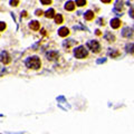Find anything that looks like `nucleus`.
I'll return each mask as SVG.
<instances>
[{
  "instance_id": "18",
  "label": "nucleus",
  "mask_w": 134,
  "mask_h": 134,
  "mask_svg": "<svg viewBox=\"0 0 134 134\" xmlns=\"http://www.w3.org/2000/svg\"><path fill=\"white\" fill-rule=\"evenodd\" d=\"M75 4H77L78 7H83V6H85L86 4V0H76Z\"/></svg>"
},
{
  "instance_id": "19",
  "label": "nucleus",
  "mask_w": 134,
  "mask_h": 134,
  "mask_svg": "<svg viewBox=\"0 0 134 134\" xmlns=\"http://www.w3.org/2000/svg\"><path fill=\"white\" fill-rule=\"evenodd\" d=\"M18 4H19V0H10V6L16 7L18 6Z\"/></svg>"
},
{
  "instance_id": "21",
  "label": "nucleus",
  "mask_w": 134,
  "mask_h": 134,
  "mask_svg": "<svg viewBox=\"0 0 134 134\" xmlns=\"http://www.w3.org/2000/svg\"><path fill=\"white\" fill-rule=\"evenodd\" d=\"M4 29H6V24L0 21V32H2V30H4Z\"/></svg>"
},
{
  "instance_id": "27",
  "label": "nucleus",
  "mask_w": 134,
  "mask_h": 134,
  "mask_svg": "<svg viewBox=\"0 0 134 134\" xmlns=\"http://www.w3.org/2000/svg\"><path fill=\"white\" fill-rule=\"evenodd\" d=\"M96 35H97V36L100 35V30H96Z\"/></svg>"
},
{
  "instance_id": "6",
  "label": "nucleus",
  "mask_w": 134,
  "mask_h": 134,
  "mask_svg": "<svg viewBox=\"0 0 134 134\" xmlns=\"http://www.w3.org/2000/svg\"><path fill=\"white\" fill-rule=\"evenodd\" d=\"M69 34V30L67 27H62L60 29L58 30V35L60 36V37H66V36H68Z\"/></svg>"
},
{
  "instance_id": "20",
  "label": "nucleus",
  "mask_w": 134,
  "mask_h": 134,
  "mask_svg": "<svg viewBox=\"0 0 134 134\" xmlns=\"http://www.w3.org/2000/svg\"><path fill=\"white\" fill-rule=\"evenodd\" d=\"M40 2H42L44 6H47V4H52V0H40Z\"/></svg>"
},
{
  "instance_id": "23",
  "label": "nucleus",
  "mask_w": 134,
  "mask_h": 134,
  "mask_svg": "<svg viewBox=\"0 0 134 134\" xmlns=\"http://www.w3.org/2000/svg\"><path fill=\"white\" fill-rule=\"evenodd\" d=\"M42 10H40V9L36 10V16H42Z\"/></svg>"
},
{
  "instance_id": "25",
  "label": "nucleus",
  "mask_w": 134,
  "mask_h": 134,
  "mask_svg": "<svg viewBox=\"0 0 134 134\" xmlns=\"http://www.w3.org/2000/svg\"><path fill=\"white\" fill-rule=\"evenodd\" d=\"M105 60H106L105 58H104V59H98V60H97V63H98V64H100V63H104Z\"/></svg>"
},
{
  "instance_id": "12",
  "label": "nucleus",
  "mask_w": 134,
  "mask_h": 134,
  "mask_svg": "<svg viewBox=\"0 0 134 134\" xmlns=\"http://www.w3.org/2000/svg\"><path fill=\"white\" fill-rule=\"evenodd\" d=\"M125 49H126V52H130V54H134V44H128L125 46Z\"/></svg>"
},
{
  "instance_id": "4",
  "label": "nucleus",
  "mask_w": 134,
  "mask_h": 134,
  "mask_svg": "<svg viewBox=\"0 0 134 134\" xmlns=\"http://www.w3.org/2000/svg\"><path fill=\"white\" fill-rule=\"evenodd\" d=\"M0 62L4 64H9L10 63V56L7 52H2L0 54Z\"/></svg>"
},
{
  "instance_id": "22",
  "label": "nucleus",
  "mask_w": 134,
  "mask_h": 134,
  "mask_svg": "<svg viewBox=\"0 0 134 134\" xmlns=\"http://www.w3.org/2000/svg\"><path fill=\"white\" fill-rule=\"evenodd\" d=\"M128 14H130V16L132 17V18H134V4H133V6H131L130 12H128Z\"/></svg>"
},
{
  "instance_id": "24",
  "label": "nucleus",
  "mask_w": 134,
  "mask_h": 134,
  "mask_svg": "<svg viewBox=\"0 0 134 134\" xmlns=\"http://www.w3.org/2000/svg\"><path fill=\"white\" fill-rule=\"evenodd\" d=\"M102 2H104V4H110V2L112 1V0H100Z\"/></svg>"
},
{
  "instance_id": "15",
  "label": "nucleus",
  "mask_w": 134,
  "mask_h": 134,
  "mask_svg": "<svg viewBox=\"0 0 134 134\" xmlns=\"http://www.w3.org/2000/svg\"><path fill=\"white\" fill-rule=\"evenodd\" d=\"M105 39H106L107 42H114V40H115V37H114L112 34L106 32V35H105Z\"/></svg>"
},
{
  "instance_id": "5",
  "label": "nucleus",
  "mask_w": 134,
  "mask_h": 134,
  "mask_svg": "<svg viewBox=\"0 0 134 134\" xmlns=\"http://www.w3.org/2000/svg\"><path fill=\"white\" fill-rule=\"evenodd\" d=\"M121 26V20L117 18H114L111 20V27L114 28V29H117V28Z\"/></svg>"
},
{
  "instance_id": "14",
  "label": "nucleus",
  "mask_w": 134,
  "mask_h": 134,
  "mask_svg": "<svg viewBox=\"0 0 134 134\" xmlns=\"http://www.w3.org/2000/svg\"><path fill=\"white\" fill-rule=\"evenodd\" d=\"M122 8H123V2H122L121 0H117L115 4V10L122 11Z\"/></svg>"
},
{
  "instance_id": "3",
  "label": "nucleus",
  "mask_w": 134,
  "mask_h": 134,
  "mask_svg": "<svg viewBox=\"0 0 134 134\" xmlns=\"http://www.w3.org/2000/svg\"><path fill=\"white\" fill-rule=\"evenodd\" d=\"M87 48L90 49L93 52H98L100 50V45L96 40H90V42H87Z\"/></svg>"
},
{
  "instance_id": "9",
  "label": "nucleus",
  "mask_w": 134,
  "mask_h": 134,
  "mask_svg": "<svg viewBox=\"0 0 134 134\" xmlns=\"http://www.w3.org/2000/svg\"><path fill=\"white\" fill-rule=\"evenodd\" d=\"M29 27L32 28V30H38L40 28V25H39V22L38 21H36V20H32V21H30V24H29Z\"/></svg>"
},
{
  "instance_id": "17",
  "label": "nucleus",
  "mask_w": 134,
  "mask_h": 134,
  "mask_svg": "<svg viewBox=\"0 0 134 134\" xmlns=\"http://www.w3.org/2000/svg\"><path fill=\"white\" fill-rule=\"evenodd\" d=\"M55 22L56 24H62L63 22V16L62 15H55Z\"/></svg>"
},
{
  "instance_id": "11",
  "label": "nucleus",
  "mask_w": 134,
  "mask_h": 134,
  "mask_svg": "<svg viewBox=\"0 0 134 134\" xmlns=\"http://www.w3.org/2000/svg\"><path fill=\"white\" fill-rule=\"evenodd\" d=\"M94 18V12H93L92 10H88L85 12V19L86 20H92V19Z\"/></svg>"
},
{
  "instance_id": "10",
  "label": "nucleus",
  "mask_w": 134,
  "mask_h": 134,
  "mask_svg": "<svg viewBox=\"0 0 134 134\" xmlns=\"http://www.w3.org/2000/svg\"><path fill=\"white\" fill-rule=\"evenodd\" d=\"M122 35L126 38H130L132 36V29L131 28H124L123 32H122Z\"/></svg>"
},
{
  "instance_id": "2",
  "label": "nucleus",
  "mask_w": 134,
  "mask_h": 134,
  "mask_svg": "<svg viewBox=\"0 0 134 134\" xmlns=\"http://www.w3.org/2000/svg\"><path fill=\"white\" fill-rule=\"evenodd\" d=\"M74 55H75L76 58L83 59V58H85V57H87V50L85 49V47L80 46V47H77V48H75Z\"/></svg>"
},
{
  "instance_id": "8",
  "label": "nucleus",
  "mask_w": 134,
  "mask_h": 134,
  "mask_svg": "<svg viewBox=\"0 0 134 134\" xmlns=\"http://www.w3.org/2000/svg\"><path fill=\"white\" fill-rule=\"evenodd\" d=\"M58 52H47V58L50 59V60H54V59H56V58H58Z\"/></svg>"
},
{
  "instance_id": "13",
  "label": "nucleus",
  "mask_w": 134,
  "mask_h": 134,
  "mask_svg": "<svg viewBox=\"0 0 134 134\" xmlns=\"http://www.w3.org/2000/svg\"><path fill=\"white\" fill-rule=\"evenodd\" d=\"M45 16H46L47 18H54L55 17V10L54 9H48V10L46 11V14H45Z\"/></svg>"
},
{
  "instance_id": "16",
  "label": "nucleus",
  "mask_w": 134,
  "mask_h": 134,
  "mask_svg": "<svg viewBox=\"0 0 134 134\" xmlns=\"http://www.w3.org/2000/svg\"><path fill=\"white\" fill-rule=\"evenodd\" d=\"M108 54H110V56H111L112 58H115V57H117V56L120 55V52H118V50H115V49H114V50H110Z\"/></svg>"
},
{
  "instance_id": "1",
  "label": "nucleus",
  "mask_w": 134,
  "mask_h": 134,
  "mask_svg": "<svg viewBox=\"0 0 134 134\" xmlns=\"http://www.w3.org/2000/svg\"><path fill=\"white\" fill-rule=\"evenodd\" d=\"M26 66L32 69H38L42 66V63H40V59L37 56H34V57H29L26 60Z\"/></svg>"
},
{
  "instance_id": "7",
  "label": "nucleus",
  "mask_w": 134,
  "mask_h": 134,
  "mask_svg": "<svg viewBox=\"0 0 134 134\" xmlns=\"http://www.w3.org/2000/svg\"><path fill=\"white\" fill-rule=\"evenodd\" d=\"M65 9L68 11H73L75 9V2L73 1H67L65 4Z\"/></svg>"
},
{
  "instance_id": "26",
  "label": "nucleus",
  "mask_w": 134,
  "mask_h": 134,
  "mask_svg": "<svg viewBox=\"0 0 134 134\" xmlns=\"http://www.w3.org/2000/svg\"><path fill=\"white\" fill-rule=\"evenodd\" d=\"M21 16L26 17V16H27V11H22V12H21Z\"/></svg>"
}]
</instances>
